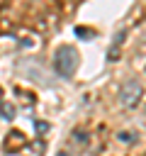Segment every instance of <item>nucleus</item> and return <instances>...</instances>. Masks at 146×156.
I'll return each instance as SVG.
<instances>
[{
	"mask_svg": "<svg viewBox=\"0 0 146 156\" xmlns=\"http://www.w3.org/2000/svg\"><path fill=\"white\" fill-rule=\"evenodd\" d=\"M24 144H27V141H24V134L17 132V129H12V132L7 134V139L2 141V149H5L7 154H15V151H19Z\"/></svg>",
	"mask_w": 146,
	"mask_h": 156,
	"instance_id": "3",
	"label": "nucleus"
},
{
	"mask_svg": "<svg viewBox=\"0 0 146 156\" xmlns=\"http://www.w3.org/2000/svg\"><path fill=\"white\" fill-rule=\"evenodd\" d=\"M117 139H119L122 144H131V141L136 139V134H134V132H119V134H117Z\"/></svg>",
	"mask_w": 146,
	"mask_h": 156,
	"instance_id": "7",
	"label": "nucleus"
},
{
	"mask_svg": "<svg viewBox=\"0 0 146 156\" xmlns=\"http://www.w3.org/2000/svg\"><path fill=\"white\" fill-rule=\"evenodd\" d=\"M88 132L85 129H73V141H75V146H80V149H85L88 146Z\"/></svg>",
	"mask_w": 146,
	"mask_h": 156,
	"instance_id": "4",
	"label": "nucleus"
},
{
	"mask_svg": "<svg viewBox=\"0 0 146 156\" xmlns=\"http://www.w3.org/2000/svg\"><path fill=\"white\" fill-rule=\"evenodd\" d=\"M0 100H2V88H0Z\"/></svg>",
	"mask_w": 146,
	"mask_h": 156,
	"instance_id": "11",
	"label": "nucleus"
},
{
	"mask_svg": "<svg viewBox=\"0 0 146 156\" xmlns=\"http://www.w3.org/2000/svg\"><path fill=\"white\" fill-rule=\"evenodd\" d=\"M144 98V85L136 80V78H129L119 85V93H117V100L124 110H134Z\"/></svg>",
	"mask_w": 146,
	"mask_h": 156,
	"instance_id": "2",
	"label": "nucleus"
},
{
	"mask_svg": "<svg viewBox=\"0 0 146 156\" xmlns=\"http://www.w3.org/2000/svg\"><path fill=\"white\" fill-rule=\"evenodd\" d=\"M75 37H78V39H92L95 32L88 29V27H75Z\"/></svg>",
	"mask_w": 146,
	"mask_h": 156,
	"instance_id": "6",
	"label": "nucleus"
},
{
	"mask_svg": "<svg viewBox=\"0 0 146 156\" xmlns=\"http://www.w3.org/2000/svg\"><path fill=\"white\" fill-rule=\"evenodd\" d=\"M78 63H80V54H78L75 46L63 44V46H58V49L54 51V68H56L58 76L71 78V76L78 71Z\"/></svg>",
	"mask_w": 146,
	"mask_h": 156,
	"instance_id": "1",
	"label": "nucleus"
},
{
	"mask_svg": "<svg viewBox=\"0 0 146 156\" xmlns=\"http://www.w3.org/2000/svg\"><path fill=\"white\" fill-rule=\"evenodd\" d=\"M15 93H17V98H24L27 105H32V95H29V93H24V90H19V88H15Z\"/></svg>",
	"mask_w": 146,
	"mask_h": 156,
	"instance_id": "9",
	"label": "nucleus"
},
{
	"mask_svg": "<svg viewBox=\"0 0 146 156\" xmlns=\"http://www.w3.org/2000/svg\"><path fill=\"white\" fill-rule=\"evenodd\" d=\"M34 129H36L39 134H44V132L49 129V124H46V122H34Z\"/></svg>",
	"mask_w": 146,
	"mask_h": 156,
	"instance_id": "10",
	"label": "nucleus"
},
{
	"mask_svg": "<svg viewBox=\"0 0 146 156\" xmlns=\"http://www.w3.org/2000/svg\"><path fill=\"white\" fill-rule=\"evenodd\" d=\"M58 156H68V154H58Z\"/></svg>",
	"mask_w": 146,
	"mask_h": 156,
	"instance_id": "12",
	"label": "nucleus"
},
{
	"mask_svg": "<svg viewBox=\"0 0 146 156\" xmlns=\"http://www.w3.org/2000/svg\"><path fill=\"white\" fill-rule=\"evenodd\" d=\"M117 56H119V46H117V44H112V46H109V51H107V61H114Z\"/></svg>",
	"mask_w": 146,
	"mask_h": 156,
	"instance_id": "8",
	"label": "nucleus"
},
{
	"mask_svg": "<svg viewBox=\"0 0 146 156\" xmlns=\"http://www.w3.org/2000/svg\"><path fill=\"white\" fill-rule=\"evenodd\" d=\"M0 115H2V119H12L15 117V107L10 102H0Z\"/></svg>",
	"mask_w": 146,
	"mask_h": 156,
	"instance_id": "5",
	"label": "nucleus"
}]
</instances>
